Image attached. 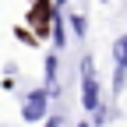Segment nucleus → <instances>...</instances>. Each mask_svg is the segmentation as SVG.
<instances>
[{
    "mask_svg": "<svg viewBox=\"0 0 127 127\" xmlns=\"http://www.w3.org/2000/svg\"><path fill=\"white\" fill-rule=\"evenodd\" d=\"M46 113H50V92H46V88H32V92H28V99H25L21 117H25L28 124H39Z\"/></svg>",
    "mask_w": 127,
    "mask_h": 127,
    "instance_id": "f257e3e1",
    "label": "nucleus"
},
{
    "mask_svg": "<svg viewBox=\"0 0 127 127\" xmlns=\"http://www.w3.org/2000/svg\"><path fill=\"white\" fill-rule=\"evenodd\" d=\"M81 99H85V109L88 113H99V85L92 78V60H81Z\"/></svg>",
    "mask_w": 127,
    "mask_h": 127,
    "instance_id": "f03ea898",
    "label": "nucleus"
},
{
    "mask_svg": "<svg viewBox=\"0 0 127 127\" xmlns=\"http://www.w3.org/2000/svg\"><path fill=\"white\" fill-rule=\"evenodd\" d=\"M117 64H120V67H127V35L117 39Z\"/></svg>",
    "mask_w": 127,
    "mask_h": 127,
    "instance_id": "7ed1b4c3",
    "label": "nucleus"
},
{
    "mask_svg": "<svg viewBox=\"0 0 127 127\" xmlns=\"http://www.w3.org/2000/svg\"><path fill=\"white\" fill-rule=\"evenodd\" d=\"M46 85H57V57H50V60H46Z\"/></svg>",
    "mask_w": 127,
    "mask_h": 127,
    "instance_id": "20e7f679",
    "label": "nucleus"
},
{
    "mask_svg": "<svg viewBox=\"0 0 127 127\" xmlns=\"http://www.w3.org/2000/svg\"><path fill=\"white\" fill-rule=\"evenodd\" d=\"M64 39H67V32H64V21H60V18H53V42H57V46H64Z\"/></svg>",
    "mask_w": 127,
    "mask_h": 127,
    "instance_id": "39448f33",
    "label": "nucleus"
},
{
    "mask_svg": "<svg viewBox=\"0 0 127 127\" xmlns=\"http://www.w3.org/2000/svg\"><path fill=\"white\" fill-rule=\"evenodd\" d=\"M74 21V32H78V35H85V18H71Z\"/></svg>",
    "mask_w": 127,
    "mask_h": 127,
    "instance_id": "423d86ee",
    "label": "nucleus"
},
{
    "mask_svg": "<svg viewBox=\"0 0 127 127\" xmlns=\"http://www.w3.org/2000/svg\"><path fill=\"white\" fill-rule=\"evenodd\" d=\"M46 127H60V120H57V117H53V120H46Z\"/></svg>",
    "mask_w": 127,
    "mask_h": 127,
    "instance_id": "0eeeda50",
    "label": "nucleus"
},
{
    "mask_svg": "<svg viewBox=\"0 0 127 127\" xmlns=\"http://www.w3.org/2000/svg\"><path fill=\"white\" fill-rule=\"evenodd\" d=\"M53 4H64V0H53Z\"/></svg>",
    "mask_w": 127,
    "mask_h": 127,
    "instance_id": "6e6552de",
    "label": "nucleus"
},
{
    "mask_svg": "<svg viewBox=\"0 0 127 127\" xmlns=\"http://www.w3.org/2000/svg\"><path fill=\"white\" fill-rule=\"evenodd\" d=\"M81 127H88V124H81Z\"/></svg>",
    "mask_w": 127,
    "mask_h": 127,
    "instance_id": "1a4fd4ad",
    "label": "nucleus"
}]
</instances>
